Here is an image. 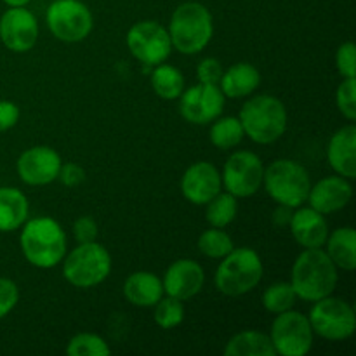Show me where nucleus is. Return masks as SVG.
I'll list each match as a JSON object with an SVG mask.
<instances>
[{
    "instance_id": "f257e3e1",
    "label": "nucleus",
    "mask_w": 356,
    "mask_h": 356,
    "mask_svg": "<svg viewBox=\"0 0 356 356\" xmlns=\"http://www.w3.org/2000/svg\"><path fill=\"white\" fill-rule=\"evenodd\" d=\"M291 285L301 301H320L332 296L337 285V266L322 247L305 249L292 266Z\"/></svg>"
},
{
    "instance_id": "f03ea898",
    "label": "nucleus",
    "mask_w": 356,
    "mask_h": 356,
    "mask_svg": "<svg viewBox=\"0 0 356 356\" xmlns=\"http://www.w3.org/2000/svg\"><path fill=\"white\" fill-rule=\"evenodd\" d=\"M19 243L24 259L42 270L58 266L66 256V233L52 218L26 219Z\"/></svg>"
},
{
    "instance_id": "7ed1b4c3",
    "label": "nucleus",
    "mask_w": 356,
    "mask_h": 356,
    "mask_svg": "<svg viewBox=\"0 0 356 356\" xmlns=\"http://www.w3.org/2000/svg\"><path fill=\"white\" fill-rule=\"evenodd\" d=\"M169 37L172 49L181 54H198L214 35V21L207 7L200 2H184L170 16Z\"/></svg>"
},
{
    "instance_id": "20e7f679",
    "label": "nucleus",
    "mask_w": 356,
    "mask_h": 356,
    "mask_svg": "<svg viewBox=\"0 0 356 356\" xmlns=\"http://www.w3.org/2000/svg\"><path fill=\"white\" fill-rule=\"evenodd\" d=\"M238 120L247 138L257 145H271L287 131V108L278 97L259 94L245 101Z\"/></svg>"
},
{
    "instance_id": "39448f33",
    "label": "nucleus",
    "mask_w": 356,
    "mask_h": 356,
    "mask_svg": "<svg viewBox=\"0 0 356 356\" xmlns=\"http://www.w3.org/2000/svg\"><path fill=\"white\" fill-rule=\"evenodd\" d=\"M263 184L266 193L278 205L287 209H298L308 200L312 190V177L296 160L280 159L264 167Z\"/></svg>"
},
{
    "instance_id": "423d86ee",
    "label": "nucleus",
    "mask_w": 356,
    "mask_h": 356,
    "mask_svg": "<svg viewBox=\"0 0 356 356\" xmlns=\"http://www.w3.org/2000/svg\"><path fill=\"white\" fill-rule=\"evenodd\" d=\"M263 261L254 249H233L226 254L214 275V284L221 294L229 298L249 294L263 280Z\"/></svg>"
},
{
    "instance_id": "0eeeda50",
    "label": "nucleus",
    "mask_w": 356,
    "mask_h": 356,
    "mask_svg": "<svg viewBox=\"0 0 356 356\" xmlns=\"http://www.w3.org/2000/svg\"><path fill=\"white\" fill-rule=\"evenodd\" d=\"M63 277L79 289H90L103 284L111 271V256L101 243H79L68 256L63 257Z\"/></svg>"
},
{
    "instance_id": "6e6552de",
    "label": "nucleus",
    "mask_w": 356,
    "mask_h": 356,
    "mask_svg": "<svg viewBox=\"0 0 356 356\" xmlns=\"http://www.w3.org/2000/svg\"><path fill=\"white\" fill-rule=\"evenodd\" d=\"M45 23L58 40L76 44L90 35L94 17L89 7L80 0H54L47 7Z\"/></svg>"
},
{
    "instance_id": "1a4fd4ad",
    "label": "nucleus",
    "mask_w": 356,
    "mask_h": 356,
    "mask_svg": "<svg viewBox=\"0 0 356 356\" xmlns=\"http://www.w3.org/2000/svg\"><path fill=\"white\" fill-rule=\"evenodd\" d=\"M308 320L313 332L327 341L350 339L356 329L355 309L344 299L332 296L313 302Z\"/></svg>"
},
{
    "instance_id": "9d476101",
    "label": "nucleus",
    "mask_w": 356,
    "mask_h": 356,
    "mask_svg": "<svg viewBox=\"0 0 356 356\" xmlns=\"http://www.w3.org/2000/svg\"><path fill=\"white\" fill-rule=\"evenodd\" d=\"M312 323L308 316L299 312L278 313L271 325L270 339L275 353L280 356H305L313 348Z\"/></svg>"
},
{
    "instance_id": "9b49d317",
    "label": "nucleus",
    "mask_w": 356,
    "mask_h": 356,
    "mask_svg": "<svg viewBox=\"0 0 356 356\" xmlns=\"http://www.w3.org/2000/svg\"><path fill=\"white\" fill-rule=\"evenodd\" d=\"M263 160L252 152L232 153L222 169L221 181L228 193L236 198L252 197L263 186Z\"/></svg>"
},
{
    "instance_id": "f8f14e48",
    "label": "nucleus",
    "mask_w": 356,
    "mask_h": 356,
    "mask_svg": "<svg viewBox=\"0 0 356 356\" xmlns=\"http://www.w3.org/2000/svg\"><path fill=\"white\" fill-rule=\"evenodd\" d=\"M127 47L139 63L156 66L165 63L170 56L172 44L167 28L156 21H139L127 31Z\"/></svg>"
},
{
    "instance_id": "ddd939ff",
    "label": "nucleus",
    "mask_w": 356,
    "mask_h": 356,
    "mask_svg": "<svg viewBox=\"0 0 356 356\" xmlns=\"http://www.w3.org/2000/svg\"><path fill=\"white\" fill-rule=\"evenodd\" d=\"M225 108V94L219 86L200 83L184 89L179 96V113L186 122L205 125L221 117Z\"/></svg>"
},
{
    "instance_id": "4468645a",
    "label": "nucleus",
    "mask_w": 356,
    "mask_h": 356,
    "mask_svg": "<svg viewBox=\"0 0 356 356\" xmlns=\"http://www.w3.org/2000/svg\"><path fill=\"white\" fill-rule=\"evenodd\" d=\"M63 160L51 146H33L19 155L16 170L19 179L30 186H45L58 179Z\"/></svg>"
},
{
    "instance_id": "2eb2a0df",
    "label": "nucleus",
    "mask_w": 356,
    "mask_h": 356,
    "mask_svg": "<svg viewBox=\"0 0 356 356\" xmlns=\"http://www.w3.org/2000/svg\"><path fill=\"white\" fill-rule=\"evenodd\" d=\"M0 40L9 51L28 52L38 40V23L26 7H9L0 17Z\"/></svg>"
},
{
    "instance_id": "dca6fc26",
    "label": "nucleus",
    "mask_w": 356,
    "mask_h": 356,
    "mask_svg": "<svg viewBox=\"0 0 356 356\" xmlns=\"http://www.w3.org/2000/svg\"><path fill=\"white\" fill-rule=\"evenodd\" d=\"M221 172L211 162H195L184 170L181 179V193L193 205H205L221 191Z\"/></svg>"
},
{
    "instance_id": "f3484780",
    "label": "nucleus",
    "mask_w": 356,
    "mask_h": 356,
    "mask_svg": "<svg viewBox=\"0 0 356 356\" xmlns=\"http://www.w3.org/2000/svg\"><path fill=\"white\" fill-rule=\"evenodd\" d=\"M204 268L191 259H179L170 264L162 280L163 292L179 301L195 298L204 289Z\"/></svg>"
},
{
    "instance_id": "a211bd4d",
    "label": "nucleus",
    "mask_w": 356,
    "mask_h": 356,
    "mask_svg": "<svg viewBox=\"0 0 356 356\" xmlns=\"http://www.w3.org/2000/svg\"><path fill=\"white\" fill-rule=\"evenodd\" d=\"M351 197H353V186L350 179L343 176H329L320 179L315 186L312 184L306 202L309 207L325 216L346 207Z\"/></svg>"
},
{
    "instance_id": "6ab92c4d",
    "label": "nucleus",
    "mask_w": 356,
    "mask_h": 356,
    "mask_svg": "<svg viewBox=\"0 0 356 356\" xmlns=\"http://www.w3.org/2000/svg\"><path fill=\"white\" fill-rule=\"evenodd\" d=\"M292 236L296 242L305 249H320L325 245L329 236V225L325 216L312 207H298V211L291 216Z\"/></svg>"
},
{
    "instance_id": "aec40b11",
    "label": "nucleus",
    "mask_w": 356,
    "mask_h": 356,
    "mask_svg": "<svg viewBox=\"0 0 356 356\" xmlns=\"http://www.w3.org/2000/svg\"><path fill=\"white\" fill-rule=\"evenodd\" d=\"M327 159L337 176L346 179L356 177V127L353 124L341 127L330 138L327 146Z\"/></svg>"
},
{
    "instance_id": "412c9836",
    "label": "nucleus",
    "mask_w": 356,
    "mask_h": 356,
    "mask_svg": "<svg viewBox=\"0 0 356 356\" xmlns=\"http://www.w3.org/2000/svg\"><path fill=\"white\" fill-rule=\"evenodd\" d=\"M261 83V73L250 63H236L232 68L222 72L221 80H219V89L225 94V97H232V99H240V97H247Z\"/></svg>"
},
{
    "instance_id": "4be33fe9",
    "label": "nucleus",
    "mask_w": 356,
    "mask_h": 356,
    "mask_svg": "<svg viewBox=\"0 0 356 356\" xmlns=\"http://www.w3.org/2000/svg\"><path fill=\"white\" fill-rule=\"evenodd\" d=\"M124 296L131 305L139 308H152L163 296L162 280L149 271L132 273L124 284Z\"/></svg>"
},
{
    "instance_id": "5701e85b",
    "label": "nucleus",
    "mask_w": 356,
    "mask_h": 356,
    "mask_svg": "<svg viewBox=\"0 0 356 356\" xmlns=\"http://www.w3.org/2000/svg\"><path fill=\"white\" fill-rule=\"evenodd\" d=\"M30 214L26 195L13 186L0 188V232H16L26 222Z\"/></svg>"
},
{
    "instance_id": "b1692460",
    "label": "nucleus",
    "mask_w": 356,
    "mask_h": 356,
    "mask_svg": "<svg viewBox=\"0 0 356 356\" xmlns=\"http://www.w3.org/2000/svg\"><path fill=\"white\" fill-rule=\"evenodd\" d=\"M327 256L332 259L337 270L353 271L356 268V232L351 226L337 228L327 236Z\"/></svg>"
},
{
    "instance_id": "393cba45",
    "label": "nucleus",
    "mask_w": 356,
    "mask_h": 356,
    "mask_svg": "<svg viewBox=\"0 0 356 356\" xmlns=\"http://www.w3.org/2000/svg\"><path fill=\"white\" fill-rule=\"evenodd\" d=\"M270 336L256 330H245L233 336L226 343L225 356H275Z\"/></svg>"
},
{
    "instance_id": "a878e982",
    "label": "nucleus",
    "mask_w": 356,
    "mask_h": 356,
    "mask_svg": "<svg viewBox=\"0 0 356 356\" xmlns=\"http://www.w3.org/2000/svg\"><path fill=\"white\" fill-rule=\"evenodd\" d=\"M152 87L156 96L162 97V99H179L184 90V76L176 66L160 63L152 73Z\"/></svg>"
},
{
    "instance_id": "bb28decb",
    "label": "nucleus",
    "mask_w": 356,
    "mask_h": 356,
    "mask_svg": "<svg viewBox=\"0 0 356 356\" xmlns=\"http://www.w3.org/2000/svg\"><path fill=\"white\" fill-rule=\"evenodd\" d=\"M243 136H245V132H243L242 124L236 117H218L212 124L211 132H209L211 143L219 149L235 148L242 143Z\"/></svg>"
},
{
    "instance_id": "cd10ccee",
    "label": "nucleus",
    "mask_w": 356,
    "mask_h": 356,
    "mask_svg": "<svg viewBox=\"0 0 356 356\" xmlns=\"http://www.w3.org/2000/svg\"><path fill=\"white\" fill-rule=\"evenodd\" d=\"M207 211H205V218L207 222L214 228H226L235 221L236 214H238V204H236V197L232 193H221L219 191L211 202H207Z\"/></svg>"
},
{
    "instance_id": "c85d7f7f",
    "label": "nucleus",
    "mask_w": 356,
    "mask_h": 356,
    "mask_svg": "<svg viewBox=\"0 0 356 356\" xmlns=\"http://www.w3.org/2000/svg\"><path fill=\"white\" fill-rule=\"evenodd\" d=\"M198 250H200L204 256L211 257V259H222L226 254L232 252L235 249V243H233L232 236L226 232H222V228H214L205 229L200 236H198Z\"/></svg>"
},
{
    "instance_id": "c756f323",
    "label": "nucleus",
    "mask_w": 356,
    "mask_h": 356,
    "mask_svg": "<svg viewBox=\"0 0 356 356\" xmlns=\"http://www.w3.org/2000/svg\"><path fill=\"white\" fill-rule=\"evenodd\" d=\"M298 296L292 289L291 282H277V284L270 285L263 294V306L266 312L278 315V313L289 312L294 308Z\"/></svg>"
},
{
    "instance_id": "7c9ffc66",
    "label": "nucleus",
    "mask_w": 356,
    "mask_h": 356,
    "mask_svg": "<svg viewBox=\"0 0 356 356\" xmlns=\"http://www.w3.org/2000/svg\"><path fill=\"white\" fill-rule=\"evenodd\" d=\"M66 353L70 356H108L111 350L106 341L97 334L82 332L70 339Z\"/></svg>"
},
{
    "instance_id": "2f4dec72",
    "label": "nucleus",
    "mask_w": 356,
    "mask_h": 356,
    "mask_svg": "<svg viewBox=\"0 0 356 356\" xmlns=\"http://www.w3.org/2000/svg\"><path fill=\"white\" fill-rule=\"evenodd\" d=\"M153 318H155V323L160 329H176L184 320L183 301H179L176 298H170V296H167V298L162 296V299L155 305Z\"/></svg>"
},
{
    "instance_id": "473e14b6",
    "label": "nucleus",
    "mask_w": 356,
    "mask_h": 356,
    "mask_svg": "<svg viewBox=\"0 0 356 356\" xmlns=\"http://www.w3.org/2000/svg\"><path fill=\"white\" fill-rule=\"evenodd\" d=\"M337 110L350 122L356 120V82L355 79H344L336 92Z\"/></svg>"
},
{
    "instance_id": "72a5a7b5",
    "label": "nucleus",
    "mask_w": 356,
    "mask_h": 356,
    "mask_svg": "<svg viewBox=\"0 0 356 356\" xmlns=\"http://www.w3.org/2000/svg\"><path fill=\"white\" fill-rule=\"evenodd\" d=\"M337 72L343 79H355L356 75V47L353 42H344L336 52Z\"/></svg>"
},
{
    "instance_id": "f704fd0d",
    "label": "nucleus",
    "mask_w": 356,
    "mask_h": 356,
    "mask_svg": "<svg viewBox=\"0 0 356 356\" xmlns=\"http://www.w3.org/2000/svg\"><path fill=\"white\" fill-rule=\"evenodd\" d=\"M19 301V289L9 278L0 277V320L6 318Z\"/></svg>"
},
{
    "instance_id": "c9c22d12",
    "label": "nucleus",
    "mask_w": 356,
    "mask_h": 356,
    "mask_svg": "<svg viewBox=\"0 0 356 356\" xmlns=\"http://www.w3.org/2000/svg\"><path fill=\"white\" fill-rule=\"evenodd\" d=\"M222 65L216 58H205L197 66V79L200 83H211L219 86V80L222 76Z\"/></svg>"
},
{
    "instance_id": "e433bc0d",
    "label": "nucleus",
    "mask_w": 356,
    "mask_h": 356,
    "mask_svg": "<svg viewBox=\"0 0 356 356\" xmlns=\"http://www.w3.org/2000/svg\"><path fill=\"white\" fill-rule=\"evenodd\" d=\"M73 236L79 243L94 242L97 238V222L89 216H82L73 222Z\"/></svg>"
},
{
    "instance_id": "4c0bfd02",
    "label": "nucleus",
    "mask_w": 356,
    "mask_h": 356,
    "mask_svg": "<svg viewBox=\"0 0 356 356\" xmlns=\"http://www.w3.org/2000/svg\"><path fill=\"white\" fill-rule=\"evenodd\" d=\"M58 179L61 181L66 188H75L86 181V170H83L79 163H63Z\"/></svg>"
},
{
    "instance_id": "58836bf2",
    "label": "nucleus",
    "mask_w": 356,
    "mask_h": 356,
    "mask_svg": "<svg viewBox=\"0 0 356 356\" xmlns=\"http://www.w3.org/2000/svg\"><path fill=\"white\" fill-rule=\"evenodd\" d=\"M21 111L13 101L0 99V132H6L17 124Z\"/></svg>"
},
{
    "instance_id": "ea45409f",
    "label": "nucleus",
    "mask_w": 356,
    "mask_h": 356,
    "mask_svg": "<svg viewBox=\"0 0 356 356\" xmlns=\"http://www.w3.org/2000/svg\"><path fill=\"white\" fill-rule=\"evenodd\" d=\"M31 0H3L7 7H26Z\"/></svg>"
}]
</instances>
